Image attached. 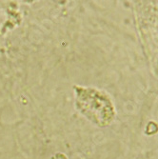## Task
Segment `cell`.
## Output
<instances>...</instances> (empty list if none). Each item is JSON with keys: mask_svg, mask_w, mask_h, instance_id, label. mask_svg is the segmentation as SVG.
Masks as SVG:
<instances>
[{"mask_svg": "<svg viewBox=\"0 0 158 159\" xmlns=\"http://www.w3.org/2000/svg\"><path fill=\"white\" fill-rule=\"evenodd\" d=\"M78 95V106L84 114L99 125L109 124L114 111L109 98L95 90H84Z\"/></svg>", "mask_w": 158, "mask_h": 159, "instance_id": "obj_1", "label": "cell"}]
</instances>
